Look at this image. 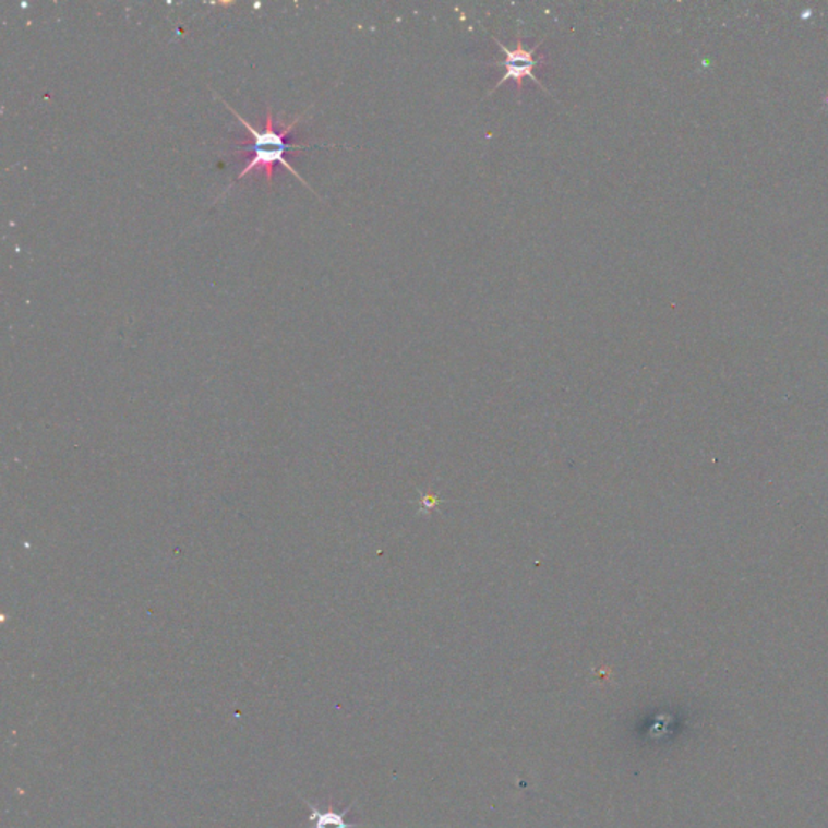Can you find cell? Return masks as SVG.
<instances>
[{
    "label": "cell",
    "mask_w": 828,
    "mask_h": 828,
    "mask_svg": "<svg viewBox=\"0 0 828 828\" xmlns=\"http://www.w3.org/2000/svg\"><path fill=\"white\" fill-rule=\"evenodd\" d=\"M230 110L238 117V120L243 123L244 129H248V132L253 135V140H251L250 143H235V146L240 147V154H248V156H250V159L244 164L241 172L238 173L237 180L244 179V177L256 172V170H264L267 183L271 184L274 179V167L281 166L285 167V169L290 170L291 173H295V176L304 183V180L298 176L297 170H295L287 160L290 151L311 147V144H293L291 141H288V135H290V133L293 132L295 127L301 122L304 113H301L298 119L291 120L288 125L277 127L276 122H274L271 109H267L266 127H264L263 130H257L254 129L251 123H248L243 117L238 116L233 109Z\"/></svg>",
    "instance_id": "1"
},
{
    "label": "cell",
    "mask_w": 828,
    "mask_h": 828,
    "mask_svg": "<svg viewBox=\"0 0 828 828\" xmlns=\"http://www.w3.org/2000/svg\"><path fill=\"white\" fill-rule=\"evenodd\" d=\"M494 43L495 45L504 49L505 60L504 62H502V65H504L506 70L504 79L499 80L497 85H495L494 92L495 89L499 88V86H502L504 85V83L509 82V80H513V82L516 83V89H518V94H519L521 93L523 80H525V76H528V79H531L532 82L538 83V85L541 86V88L544 89V92H548V89H545L544 86L541 85V82H539V80L536 79V75H535L536 67L541 65V63H544L545 60H548V57L545 56H542V57L536 56V50H538L539 45L532 47V49H526L525 45H523V39H518V41H516L515 49H508V47L502 45V43L499 41L497 38H494Z\"/></svg>",
    "instance_id": "2"
},
{
    "label": "cell",
    "mask_w": 828,
    "mask_h": 828,
    "mask_svg": "<svg viewBox=\"0 0 828 828\" xmlns=\"http://www.w3.org/2000/svg\"><path fill=\"white\" fill-rule=\"evenodd\" d=\"M304 804H307L308 809H310V817H308V820H310L311 824H313L314 828H361V827H371L367 826V824H351L347 823L345 820V816H347L348 813H350L351 806L345 807L344 811H335L334 807H328V809H321V807L314 806V804H311L310 801L303 800Z\"/></svg>",
    "instance_id": "3"
}]
</instances>
